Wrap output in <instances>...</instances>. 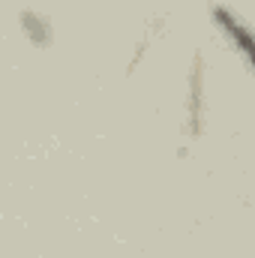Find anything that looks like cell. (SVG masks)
I'll return each instance as SVG.
<instances>
[{"label": "cell", "instance_id": "cell-1", "mask_svg": "<svg viewBox=\"0 0 255 258\" xmlns=\"http://www.w3.org/2000/svg\"><path fill=\"white\" fill-rule=\"evenodd\" d=\"M213 18H216V24L222 27V33L237 45V51L246 57V63L255 69V33L234 15V12H228V9H222V6H213Z\"/></svg>", "mask_w": 255, "mask_h": 258}]
</instances>
